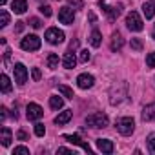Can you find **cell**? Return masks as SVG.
I'll list each match as a JSON object with an SVG mask.
<instances>
[{"label":"cell","mask_w":155,"mask_h":155,"mask_svg":"<svg viewBox=\"0 0 155 155\" xmlns=\"http://www.w3.org/2000/svg\"><path fill=\"white\" fill-rule=\"evenodd\" d=\"M108 122H110V119H108V115L102 113V111H97V113H91V115L86 117V124H88L90 128H106Z\"/></svg>","instance_id":"1"},{"label":"cell","mask_w":155,"mask_h":155,"mask_svg":"<svg viewBox=\"0 0 155 155\" xmlns=\"http://www.w3.org/2000/svg\"><path fill=\"white\" fill-rule=\"evenodd\" d=\"M135 130V120L133 117H122L117 120V131L120 135H131Z\"/></svg>","instance_id":"2"},{"label":"cell","mask_w":155,"mask_h":155,"mask_svg":"<svg viewBox=\"0 0 155 155\" xmlns=\"http://www.w3.org/2000/svg\"><path fill=\"white\" fill-rule=\"evenodd\" d=\"M126 26H128V29H131V31H142L144 22H142L140 15H139L137 11H130L128 17H126Z\"/></svg>","instance_id":"3"},{"label":"cell","mask_w":155,"mask_h":155,"mask_svg":"<svg viewBox=\"0 0 155 155\" xmlns=\"http://www.w3.org/2000/svg\"><path fill=\"white\" fill-rule=\"evenodd\" d=\"M20 48L24 51H37L40 48V38L37 35H28L20 40Z\"/></svg>","instance_id":"4"},{"label":"cell","mask_w":155,"mask_h":155,"mask_svg":"<svg viewBox=\"0 0 155 155\" xmlns=\"http://www.w3.org/2000/svg\"><path fill=\"white\" fill-rule=\"evenodd\" d=\"M46 40H48L49 44L57 46V44L64 42V31H60L58 28H49V29L46 31Z\"/></svg>","instance_id":"5"},{"label":"cell","mask_w":155,"mask_h":155,"mask_svg":"<svg viewBox=\"0 0 155 155\" xmlns=\"http://www.w3.org/2000/svg\"><path fill=\"white\" fill-rule=\"evenodd\" d=\"M13 71H15V82L17 84H26V81H28V69H26V66L24 64H15L13 66Z\"/></svg>","instance_id":"6"},{"label":"cell","mask_w":155,"mask_h":155,"mask_svg":"<svg viewBox=\"0 0 155 155\" xmlns=\"http://www.w3.org/2000/svg\"><path fill=\"white\" fill-rule=\"evenodd\" d=\"M42 115H44V110H42L38 104H35V102H29V104H28V108H26V117H28L29 120H38Z\"/></svg>","instance_id":"7"},{"label":"cell","mask_w":155,"mask_h":155,"mask_svg":"<svg viewBox=\"0 0 155 155\" xmlns=\"http://www.w3.org/2000/svg\"><path fill=\"white\" fill-rule=\"evenodd\" d=\"M99 6L104 9V13L111 18V20H115L120 13H122V6L120 4H117V6H106V2H104V0H101V2H99Z\"/></svg>","instance_id":"8"},{"label":"cell","mask_w":155,"mask_h":155,"mask_svg":"<svg viewBox=\"0 0 155 155\" xmlns=\"http://www.w3.org/2000/svg\"><path fill=\"white\" fill-rule=\"evenodd\" d=\"M58 20H60L62 24H66V26L73 24V20H75V13H73V9H71L69 6L60 8V9H58Z\"/></svg>","instance_id":"9"},{"label":"cell","mask_w":155,"mask_h":155,"mask_svg":"<svg viewBox=\"0 0 155 155\" xmlns=\"http://www.w3.org/2000/svg\"><path fill=\"white\" fill-rule=\"evenodd\" d=\"M77 84H79V88H82V90H90L95 84V79L90 73H82V75L77 77Z\"/></svg>","instance_id":"10"},{"label":"cell","mask_w":155,"mask_h":155,"mask_svg":"<svg viewBox=\"0 0 155 155\" xmlns=\"http://www.w3.org/2000/svg\"><path fill=\"white\" fill-rule=\"evenodd\" d=\"M64 139L68 140V142H71V144H77V146H81L84 151H88V153H91V148H90V144L88 142H84L79 135H64Z\"/></svg>","instance_id":"11"},{"label":"cell","mask_w":155,"mask_h":155,"mask_svg":"<svg viewBox=\"0 0 155 155\" xmlns=\"http://www.w3.org/2000/svg\"><path fill=\"white\" fill-rule=\"evenodd\" d=\"M62 66H64L66 69H73V68L77 66V57L73 55V49H69V51H66V53H64Z\"/></svg>","instance_id":"12"},{"label":"cell","mask_w":155,"mask_h":155,"mask_svg":"<svg viewBox=\"0 0 155 155\" xmlns=\"http://www.w3.org/2000/svg\"><path fill=\"white\" fill-rule=\"evenodd\" d=\"M97 148L102 153H111L113 151V142L110 139H97Z\"/></svg>","instance_id":"13"},{"label":"cell","mask_w":155,"mask_h":155,"mask_svg":"<svg viewBox=\"0 0 155 155\" xmlns=\"http://www.w3.org/2000/svg\"><path fill=\"white\" fill-rule=\"evenodd\" d=\"M11 9H13V13L22 15L28 9V2H26V0H13V2H11Z\"/></svg>","instance_id":"14"},{"label":"cell","mask_w":155,"mask_h":155,"mask_svg":"<svg viewBox=\"0 0 155 155\" xmlns=\"http://www.w3.org/2000/svg\"><path fill=\"white\" fill-rule=\"evenodd\" d=\"M0 140H2V146H9L11 140H13V133L8 126H4L2 130H0Z\"/></svg>","instance_id":"15"},{"label":"cell","mask_w":155,"mask_h":155,"mask_svg":"<svg viewBox=\"0 0 155 155\" xmlns=\"http://www.w3.org/2000/svg\"><path fill=\"white\" fill-rule=\"evenodd\" d=\"M122 46H124V38L120 37V33H113V37H111V44H110L111 51H120Z\"/></svg>","instance_id":"16"},{"label":"cell","mask_w":155,"mask_h":155,"mask_svg":"<svg viewBox=\"0 0 155 155\" xmlns=\"http://www.w3.org/2000/svg\"><path fill=\"white\" fill-rule=\"evenodd\" d=\"M71 117H73V111H71V110H64L62 113H58V115L55 117V124L62 126V124L69 122V120H71Z\"/></svg>","instance_id":"17"},{"label":"cell","mask_w":155,"mask_h":155,"mask_svg":"<svg viewBox=\"0 0 155 155\" xmlns=\"http://www.w3.org/2000/svg\"><path fill=\"white\" fill-rule=\"evenodd\" d=\"M142 11L146 18H153L155 17V0H148V2L142 4Z\"/></svg>","instance_id":"18"},{"label":"cell","mask_w":155,"mask_h":155,"mask_svg":"<svg viewBox=\"0 0 155 155\" xmlns=\"http://www.w3.org/2000/svg\"><path fill=\"white\" fill-rule=\"evenodd\" d=\"M142 119L144 120H155V102L153 104H148L142 110Z\"/></svg>","instance_id":"19"},{"label":"cell","mask_w":155,"mask_h":155,"mask_svg":"<svg viewBox=\"0 0 155 155\" xmlns=\"http://www.w3.org/2000/svg\"><path fill=\"white\" fill-rule=\"evenodd\" d=\"M90 44H91L93 48H99V46L102 44V35H101L99 29H93V31H91V35H90Z\"/></svg>","instance_id":"20"},{"label":"cell","mask_w":155,"mask_h":155,"mask_svg":"<svg viewBox=\"0 0 155 155\" xmlns=\"http://www.w3.org/2000/svg\"><path fill=\"white\" fill-rule=\"evenodd\" d=\"M0 88H2V93H9L11 91V82H9V77L8 75L0 77Z\"/></svg>","instance_id":"21"},{"label":"cell","mask_w":155,"mask_h":155,"mask_svg":"<svg viewBox=\"0 0 155 155\" xmlns=\"http://www.w3.org/2000/svg\"><path fill=\"white\" fill-rule=\"evenodd\" d=\"M46 62H48V68H49V69L58 68V55H57V53H49L48 58H46Z\"/></svg>","instance_id":"22"},{"label":"cell","mask_w":155,"mask_h":155,"mask_svg":"<svg viewBox=\"0 0 155 155\" xmlns=\"http://www.w3.org/2000/svg\"><path fill=\"white\" fill-rule=\"evenodd\" d=\"M49 106H51V110H60V108L64 106V101H62L60 97L53 95V97H49Z\"/></svg>","instance_id":"23"},{"label":"cell","mask_w":155,"mask_h":155,"mask_svg":"<svg viewBox=\"0 0 155 155\" xmlns=\"http://www.w3.org/2000/svg\"><path fill=\"white\" fill-rule=\"evenodd\" d=\"M58 91H60L66 99H73V97H75V95H73V90L68 88V86H64V84H58Z\"/></svg>","instance_id":"24"},{"label":"cell","mask_w":155,"mask_h":155,"mask_svg":"<svg viewBox=\"0 0 155 155\" xmlns=\"http://www.w3.org/2000/svg\"><path fill=\"white\" fill-rule=\"evenodd\" d=\"M9 24V13L6 9H0V28H6Z\"/></svg>","instance_id":"25"},{"label":"cell","mask_w":155,"mask_h":155,"mask_svg":"<svg viewBox=\"0 0 155 155\" xmlns=\"http://www.w3.org/2000/svg\"><path fill=\"white\" fill-rule=\"evenodd\" d=\"M68 4H69V8H73V9H82V8H84V2H82V0H68Z\"/></svg>","instance_id":"26"},{"label":"cell","mask_w":155,"mask_h":155,"mask_svg":"<svg viewBox=\"0 0 155 155\" xmlns=\"http://www.w3.org/2000/svg\"><path fill=\"white\" fill-rule=\"evenodd\" d=\"M131 49H135V51H140L142 49V40L140 38H131Z\"/></svg>","instance_id":"27"},{"label":"cell","mask_w":155,"mask_h":155,"mask_svg":"<svg viewBox=\"0 0 155 155\" xmlns=\"http://www.w3.org/2000/svg\"><path fill=\"white\" fill-rule=\"evenodd\" d=\"M13 155H29V150L26 146H17L13 150Z\"/></svg>","instance_id":"28"},{"label":"cell","mask_w":155,"mask_h":155,"mask_svg":"<svg viewBox=\"0 0 155 155\" xmlns=\"http://www.w3.org/2000/svg\"><path fill=\"white\" fill-rule=\"evenodd\" d=\"M44 133H46V128H44V124H35V135L37 137H44Z\"/></svg>","instance_id":"29"},{"label":"cell","mask_w":155,"mask_h":155,"mask_svg":"<svg viewBox=\"0 0 155 155\" xmlns=\"http://www.w3.org/2000/svg\"><path fill=\"white\" fill-rule=\"evenodd\" d=\"M146 66H148V68H155V51L146 57Z\"/></svg>","instance_id":"30"},{"label":"cell","mask_w":155,"mask_h":155,"mask_svg":"<svg viewBox=\"0 0 155 155\" xmlns=\"http://www.w3.org/2000/svg\"><path fill=\"white\" fill-rule=\"evenodd\" d=\"M29 26H31V28H35V29H38V28H42V20L33 17V18H29Z\"/></svg>","instance_id":"31"},{"label":"cell","mask_w":155,"mask_h":155,"mask_svg":"<svg viewBox=\"0 0 155 155\" xmlns=\"http://www.w3.org/2000/svg\"><path fill=\"white\" fill-rule=\"evenodd\" d=\"M90 57H91V55H90V51H88V49H82V51H81V55H79L81 62H88V60H90Z\"/></svg>","instance_id":"32"},{"label":"cell","mask_w":155,"mask_h":155,"mask_svg":"<svg viewBox=\"0 0 155 155\" xmlns=\"http://www.w3.org/2000/svg\"><path fill=\"white\" fill-rule=\"evenodd\" d=\"M148 148L151 153H155V135H150L148 137Z\"/></svg>","instance_id":"33"},{"label":"cell","mask_w":155,"mask_h":155,"mask_svg":"<svg viewBox=\"0 0 155 155\" xmlns=\"http://www.w3.org/2000/svg\"><path fill=\"white\" fill-rule=\"evenodd\" d=\"M31 75H33V81H35V82H38L40 77H42V73H40L38 68H33V69H31Z\"/></svg>","instance_id":"34"},{"label":"cell","mask_w":155,"mask_h":155,"mask_svg":"<svg viewBox=\"0 0 155 155\" xmlns=\"http://www.w3.org/2000/svg\"><path fill=\"white\" fill-rule=\"evenodd\" d=\"M38 11H40L44 17H51V8H49V6H40Z\"/></svg>","instance_id":"35"},{"label":"cell","mask_w":155,"mask_h":155,"mask_svg":"<svg viewBox=\"0 0 155 155\" xmlns=\"http://www.w3.org/2000/svg\"><path fill=\"white\" fill-rule=\"evenodd\" d=\"M17 139H18V140H28V133H26L24 130H20V131L17 133Z\"/></svg>","instance_id":"36"},{"label":"cell","mask_w":155,"mask_h":155,"mask_svg":"<svg viewBox=\"0 0 155 155\" xmlns=\"http://www.w3.org/2000/svg\"><path fill=\"white\" fill-rule=\"evenodd\" d=\"M57 153H71V155H75V150H68V148H58V151Z\"/></svg>","instance_id":"37"},{"label":"cell","mask_w":155,"mask_h":155,"mask_svg":"<svg viewBox=\"0 0 155 155\" xmlns=\"http://www.w3.org/2000/svg\"><path fill=\"white\" fill-rule=\"evenodd\" d=\"M9 57H11V49H6V53H4V62L6 64L9 62Z\"/></svg>","instance_id":"38"},{"label":"cell","mask_w":155,"mask_h":155,"mask_svg":"<svg viewBox=\"0 0 155 155\" xmlns=\"http://www.w3.org/2000/svg\"><path fill=\"white\" fill-rule=\"evenodd\" d=\"M6 111H8V110H6L4 106H2V108H0V119H2V120L6 119Z\"/></svg>","instance_id":"39"},{"label":"cell","mask_w":155,"mask_h":155,"mask_svg":"<svg viewBox=\"0 0 155 155\" xmlns=\"http://www.w3.org/2000/svg\"><path fill=\"white\" fill-rule=\"evenodd\" d=\"M88 18H90V22H91V24H95V20H97L95 13H90V15H88Z\"/></svg>","instance_id":"40"},{"label":"cell","mask_w":155,"mask_h":155,"mask_svg":"<svg viewBox=\"0 0 155 155\" xmlns=\"http://www.w3.org/2000/svg\"><path fill=\"white\" fill-rule=\"evenodd\" d=\"M22 29H24V22H17V31L20 33Z\"/></svg>","instance_id":"41"},{"label":"cell","mask_w":155,"mask_h":155,"mask_svg":"<svg viewBox=\"0 0 155 155\" xmlns=\"http://www.w3.org/2000/svg\"><path fill=\"white\" fill-rule=\"evenodd\" d=\"M6 2H8V0H0V6H4Z\"/></svg>","instance_id":"42"},{"label":"cell","mask_w":155,"mask_h":155,"mask_svg":"<svg viewBox=\"0 0 155 155\" xmlns=\"http://www.w3.org/2000/svg\"><path fill=\"white\" fill-rule=\"evenodd\" d=\"M153 38H155V31H153Z\"/></svg>","instance_id":"43"},{"label":"cell","mask_w":155,"mask_h":155,"mask_svg":"<svg viewBox=\"0 0 155 155\" xmlns=\"http://www.w3.org/2000/svg\"><path fill=\"white\" fill-rule=\"evenodd\" d=\"M38 2H40V0H38Z\"/></svg>","instance_id":"44"}]
</instances>
